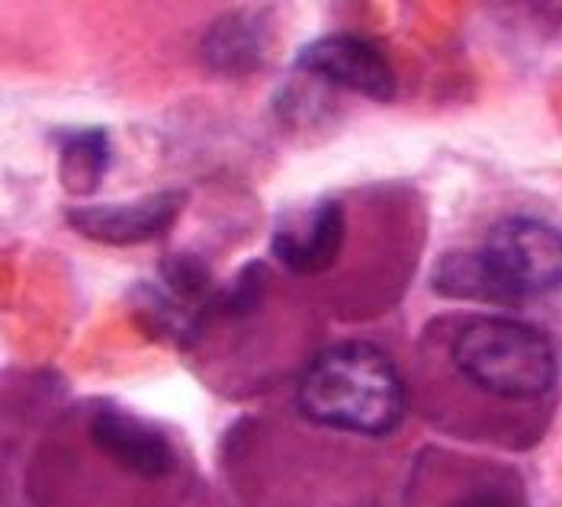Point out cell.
Masks as SVG:
<instances>
[{
	"label": "cell",
	"instance_id": "6da1fadb",
	"mask_svg": "<svg viewBox=\"0 0 562 507\" xmlns=\"http://www.w3.org/2000/svg\"><path fill=\"white\" fill-rule=\"evenodd\" d=\"M425 347L443 357V367L463 388L492 402H540L560 376L553 340L508 315L431 322Z\"/></svg>",
	"mask_w": 562,
	"mask_h": 507
},
{
	"label": "cell",
	"instance_id": "7a4b0ae2",
	"mask_svg": "<svg viewBox=\"0 0 562 507\" xmlns=\"http://www.w3.org/2000/svg\"><path fill=\"white\" fill-rule=\"evenodd\" d=\"M296 408L315 427L380 440L405 421L408 388L386 350L370 340H341L308 360Z\"/></svg>",
	"mask_w": 562,
	"mask_h": 507
},
{
	"label": "cell",
	"instance_id": "3957f363",
	"mask_svg": "<svg viewBox=\"0 0 562 507\" xmlns=\"http://www.w3.org/2000/svg\"><path fill=\"white\" fill-rule=\"evenodd\" d=\"M479 257L498 293V305H524L527 298L562 290V228L547 218L508 215L495 222Z\"/></svg>",
	"mask_w": 562,
	"mask_h": 507
},
{
	"label": "cell",
	"instance_id": "277c9868",
	"mask_svg": "<svg viewBox=\"0 0 562 507\" xmlns=\"http://www.w3.org/2000/svg\"><path fill=\"white\" fill-rule=\"evenodd\" d=\"M296 71L318 84L360 93L367 100H392L398 87L383 45L357 33H335L308 43L296 55Z\"/></svg>",
	"mask_w": 562,
	"mask_h": 507
},
{
	"label": "cell",
	"instance_id": "5b68a950",
	"mask_svg": "<svg viewBox=\"0 0 562 507\" xmlns=\"http://www.w3.org/2000/svg\"><path fill=\"white\" fill-rule=\"evenodd\" d=\"M347 210L338 196H322L300 218H283L273 228L270 254L296 280L331 273L347 248Z\"/></svg>",
	"mask_w": 562,
	"mask_h": 507
},
{
	"label": "cell",
	"instance_id": "8992f818",
	"mask_svg": "<svg viewBox=\"0 0 562 507\" xmlns=\"http://www.w3.org/2000/svg\"><path fill=\"white\" fill-rule=\"evenodd\" d=\"M187 206V193L161 190L132 203H87L65 212L71 232L110 248H135L165 238Z\"/></svg>",
	"mask_w": 562,
	"mask_h": 507
},
{
	"label": "cell",
	"instance_id": "52a82bcc",
	"mask_svg": "<svg viewBox=\"0 0 562 507\" xmlns=\"http://www.w3.org/2000/svg\"><path fill=\"white\" fill-rule=\"evenodd\" d=\"M87 437L103 460L142 482L171 478L177 469V450L168 433L116 405H97L90 412Z\"/></svg>",
	"mask_w": 562,
	"mask_h": 507
},
{
	"label": "cell",
	"instance_id": "ba28073f",
	"mask_svg": "<svg viewBox=\"0 0 562 507\" xmlns=\"http://www.w3.org/2000/svg\"><path fill=\"white\" fill-rule=\"evenodd\" d=\"M113 145L106 128H78L58 145V180L68 196H93L110 170Z\"/></svg>",
	"mask_w": 562,
	"mask_h": 507
},
{
	"label": "cell",
	"instance_id": "9c48e42d",
	"mask_svg": "<svg viewBox=\"0 0 562 507\" xmlns=\"http://www.w3.org/2000/svg\"><path fill=\"white\" fill-rule=\"evenodd\" d=\"M412 507H527L520 502L518 492L495 478H460L457 485L425 492L422 502H412Z\"/></svg>",
	"mask_w": 562,
	"mask_h": 507
},
{
	"label": "cell",
	"instance_id": "30bf717a",
	"mask_svg": "<svg viewBox=\"0 0 562 507\" xmlns=\"http://www.w3.org/2000/svg\"><path fill=\"white\" fill-rule=\"evenodd\" d=\"M258 26L251 23H238V20H222L213 36H210V58L213 65L222 71L241 68L248 71L251 65L260 61V43H258Z\"/></svg>",
	"mask_w": 562,
	"mask_h": 507
}]
</instances>
